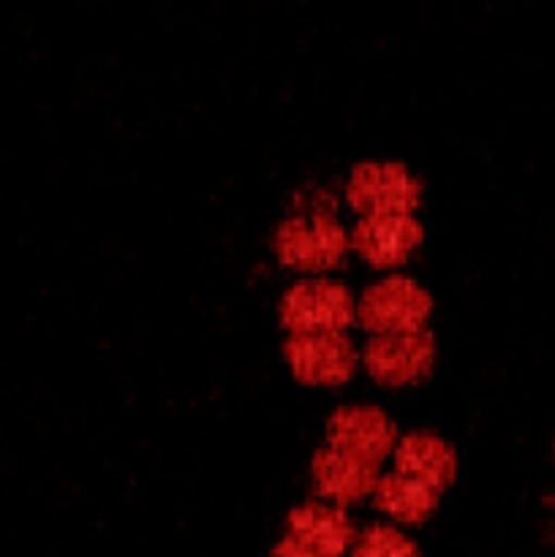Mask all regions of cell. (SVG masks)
<instances>
[{
    "label": "cell",
    "mask_w": 555,
    "mask_h": 557,
    "mask_svg": "<svg viewBox=\"0 0 555 557\" xmlns=\"http://www.w3.org/2000/svg\"><path fill=\"white\" fill-rule=\"evenodd\" d=\"M272 250L286 270L319 275L343 264L348 237L335 212H297L275 228Z\"/></svg>",
    "instance_id": "1"
},
{
    "label": "cell",
    "mask_w": 555,
    "mask_h": 557,
    "mask_svg": "<svg viewBox=\"0 0 555 557\" xmlns=\"http://www.w3.org/2000/svg\"><path fill=\"white\" fill-rule=\"evenodd\" d=\"M281 324L292 335H316V332H343L357 319V302L346 286L324 277L299 281L283 294Z\"/></svg>",
    "instance_id": "2"
},
{
    "label": "cell",
    "mask_w": 555,
    "mask_h": 557,
    "mask_svg": "<svg viewBox=\"0 0 555 557\" xmlns=\"http://www.w3.org/2000/svg\"><path fill=\"white\" fill-rule=\"evenodd\" d=\"M433 313V299L417 281L403 275L381 277L359 297L357 319L373 335L422 330Z\"/></svg>",
    "instance_id": "3"
},
{
    "label": "cell",
    "mask_w": 555,
    "mask_h": 557,
    "mask_svg": "<svg viewBox=\"0 0 555 557\" xmlns=\"http://www.w3.org/2000/svg\"><path fill=\"white\" fill-rule=\"evenodd\" d=\"M346 201L357 215H411L422 185L400 163H359L346 183Z\"/></svg>",
    "instance_id": "4"
},
{
    "label": "cell",
    "mask_w": 555,
    "mask_h": 557,
    "mask_svg": "<svg viewBox=\"0 0 555 557\" xmlns=\"http://www.w3.org/2000/svg\"><path fill=\"white\" fill-rule=\"evenodd\" d=\"M362 364L370 379L384 389L419 384L422 379H428L435 364L433 335H428L424 330L375 335L365 346Z\"/></svg>",
    "instance_id": "5"
},
{
    "label": "cell",
    "mask_w": 555,
    "mask_h": 557,
    "mask_svg": "<svg viewBox=\"0 0 555 557\" xmlns=\"http://www.w3.org/2000/svg\"><path fill=\"white\" fill-rule=\"evenodd\" d=\"M294 379L308 386H341L357 370V348L343 332L292 335L283 346Z\"/></svg>",
    "instance_id": "6"
},
{
    "label": "cell",
    "mask_w": 555,
    "mask_h": 557,
    "mask_svg": "<svg viewBox=\"0 0 555 557\" xmlns=\"http://www.w3.org/2000/svg\"><path fill=\"white\" fill-rule=\"evenodd\" d=\"M326 441L335 449L362 457L375 466L390 451H395L397 430L395 422L375 406H346L337 408L326 422Z\"/></svg>",
    "instance_id": "7"
},
{
    "label": "cell",
    "mask_w": 555,
    "mask_h": 557,
    "mask_svg": "<svg viewBox=\"0 0 555 557\" xmlns=\"http://www.w3.org/2000/svg\"><path fill=\"white\" fill-rule=\"evenodd\" d=\"M424 228L414 215H365L351 234V248L370 267L406 264L422 245Z\"/></svg>",
    "instance_id": "8"
},
{
    "label": "cell",
    "mask_w": 555,
    "mask_h": 557,
    "mask_svg": "<svg viewBox=\"0 0 555 557\" xmlns=\"http://www.w3.org/2000/svg\"><path fill=\"white\" fill-rule=\"evenodd\" d=\"M313 482L326 498L357 500L375 487V466L330 446L313 457Z\"/></svg>",
    "instance_id": "9"
},
{
    "label": "cell",
    "mask_w": 555,
    "mask_h": 557,
    "mask_svg": "<svg viewBox=\"0 0 555 557\" xmlns=\"http://www.w3.org/2000/svg\"><path fill=\"white\" fill-rule=\"evenodd\" d=\"M397 471L441 490L455 479V451L444 438L430 433H411L395 444Z\"/></svg>",
    "instance_id": "10"
},
{
    "label": "cell",
    "mask_w": 555,
    "mask_h": 557,
    "mask_svg": "<svg viewBox=\"0 0 555 557\" xmlns=\"http://www.w3.org/2000/svg\"><path fill=\"white\" fill-rule=\"evenodd\" d=\"M435 493L439 490L400 471L375 484V500L381 509L403 522L424 520L435 509Z\"/></svg>",
    "instance_id": "11"
},
{
    "label": "cell",
    "mask_w": 555,
    "mask_h": 557,
    "mask_svg": "<svg viewBox=\"0 0 555 557\" xmlns=\"http://www.w3.org/2000/svg\"><path fill=\"white\" fill-rule=\"evenodd\" d=\"M292 531L297 542L319 553H341L351 542V525L346 515L326 506H303L292 515Z\"/></svg>",
    "instance_id": "12"
},
{
    "label": "cell",
    "mask_w": 555,
    "mask_h": 557,
    "mask_svg": "<svg viewBox=\"0 0 555 557\" xmlns=\"http://www.w3.org/2000/svg\"><path fill=\"white\" fill-rule=\"evenodd\" d=\"M362 557H414V547L397 533L375 528L362 539Z\"/></svg>",
    "instance_id": "13"
}]
</instances>
